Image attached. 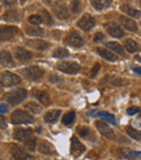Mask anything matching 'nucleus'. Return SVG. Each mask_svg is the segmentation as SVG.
I'll return each instance as SVG.
<instances>
[{
    "mask_svg": "<svg viewBox=\"0 0 141 160\" xmlns=\"http://www.w3.org/2000/svg\"><path fill=\"white\" fill-rule=\"evenodd\" d=\"M21 74L30 81H39L40 78H44L45 71L40 67L34 65V67H28L25 68V69H22Z\"/></svg>",
    "mask_w": 141,
    "mask_h": 160,
    "instance_id": "f257e3e1",
    "label": "nucleus"
},
{
    "mask_svg": "<svg viewBox=\"0 0 141 160\" xmlns=\"http://www.w3.org/2000/svg\"><path fill=\"white\" fill-rule=\"evenodd\" d=\"M26 96H27L26 89L19 88L10 92V93H7L4 95V100H7V102H9L10 105H19L26 98Z\"/></svg>",
    "mask_w": 141,
    "mask_h": 160,
    "instance_id": "f03ea898",
    "label": "nucleus"
},
{
    "mask_svg": "<svg viewBox=\"0 0 141 160\" xmlns=\"http://www.w3.org/2000/svg\"><path fill=\"white\" fill-rule=\"evenodd\" d=\"M11 122L13 124H27L34 122V118L28 112L17 109L11 114Z\"/></svg>",
    "mask_w": 141,
    "mask_h": 160,
    "instance_id": "7ed1b4c3",
    "label": "nucleus"
},
{
    "mask_svg": "<svg viewBox=\"0 0 141 160\" xmlns=\"http://www.w3.org/2000/svg\"><path fill=\"white\" fill-rule=\"evenodd\" d=\"M19 83H21V78L17 74L11 73L9 71H4L2 73H0V84L2 86L6 87H11L17 85Z\"/></svg>",
    "mask_w": 141,
    "mask_h": 160,
    "instance_id": "20e7f679",
    "label": "nucleus"
},
{
    "mask_svg": "<svg viewBox=\"0 0 141 160\" xmlns=\"http://www.w3.org/2000/svg\"><path fill=\"white\" fill-rule=\"evenodd\" d=\"M65 40L68 46L74 47V48H80V47H82L85 44L84 38L80 36L79 33L76 32V31H72V32L68 33Z\"/></svg>",
    "mask_w": 141,
    "mask_h": 160,
    "instance_id": "39448f33",
    "label": "nucleus"
},
{
    "mask_svg": "<svg viewBox=\"0 0 141 160\" xmlns=\"http://www.w3.org/2000/svg\"><path fill=\"white\" fill-rule=\"evenodd\" d=\"M19 33V28L13 25H3L0 26V39L1 40H11Z\"/></svg>",
    "mask_w": 141,
    "mask_h": 160,
    "instance_id": "423d86ee",
    "label": "nucleus"
},
{
    "mask_svg": "<svg viewBox=\"0 0 141 160\" xmlns=\"http://www.w3.org/2000/svg\"><path fill=\"white\" fill-rule=\"evenodd\" d=\"M58 70H60L63 73L74 74L79 71L80 65L75 61H63L58 64Z\"/></svg>",
    "mask_w": 141,
    "mask_h": 160,
    "instance_id": "0eeeda50",
    "label": "nucleus"
},
{
    "mask_svg": "<svg viewBox=\"0 0 141 160\" xmlns=\"http://www.w3.org/2000/svg\"><path fill=\"white\" fill-rule=\"evenodd\" d=\"M13 136L16 141L22 142V143H25L26 141H28L30 138H32L34 135H33V131L31 128H17L14 130L13 133Z\"/></svg>",
    "mask_w": 141,
    "mask_h": 160,
    "instance_id": "6e6552de",
    "label": "nucleus"
},
{
    "mask_svg": "<svg viewBox=\"0 0 141 160\" xmlns=\"http://www.w3.org/2000/svg\"><path fill=\"white\" fill-rule=\"evenodd\" d=\"M52 10L54 14L61 20H65L70 17V10L64 2H55L54 6H52Z\"/></svg>",
    "mask_w": 141,
    "mask_h": 160,
    "instance_id": "1a4fd4ad",
    "label": "nucleus"
},
{
    "mask_svg": "<svg viewBox=\"0 0 141 160\" xmlns=\"http://www.w3.org/2000/svg\"><path fill=\"white\" fill-rule=\"evenodd\" d=\"M95 125H96V128H97V130L100 132V134L103 135L104 137L110 138V139L114 138V135H115L114 134V131L112 130L106 122H103V121H96Z\"/></svg>",
    "mask_w": 141,
    "mask_h": 160,
    "instance_id": "9d476101",
    "label": "nucleus"
},
{
    "mask_svg": "<svg viewBox=\"0 0 141 160\" xmlns=\"http://www.w3.org/2000/svg\"><path fill=\"white\" fill-rule=\"evenodd\" d=\"M96 22H95V19H93L91 15L89 14H84L82 18H80V20L78 21L77 25L78 28H80V30L82 31H89L91 30V28L95 26Z\"/></svg>",
    "mask_w": 141,
    "mask_h": 160,
    "instance_id": "9b49d317",
    "label": "nucleus"
},
{
    "mask_svg": "<svg viewBox=\"0 0 141 160\" xmlns=\"http://www.w3.org/2000/svg\"><path fill=\"white\" fill-rule=\"evenodd\" d=\"M86 150L85 146L77 139V137L73 136L71 138V152L75 157H78Z\"/></svg>",
    "mask_w": 141,
    "mask_h": 160,
    "instance_id": "f8f14e48",
    "label": "nucleus"
},
{
    "mask_svg": "<svg viewBox=\"0 0 141 160\" xmlns=\"http://www.w3.org/2000/svg\"><path fill=\"white\" fill-rule=\"evenodd\" d=\"M106 30L107 31V33L111 36L115 38H120L124 36V31L120 28V25H117L114 22H109L106 24Z\"/></svg>",
    "mask_w": 141,
    "mask_h": 160,
    "instance_id": "ddd939ff",
    "label": "nucleus"
},
{
    "mask_svg": "<svg viewBox=\"0 0 141 160\" xmlns=\"http://www.w3.org/2000/svg\"><path fill=\"white\" fill-rule=\"evenodd\" d=\"M11 154L14 160H28L32 159V156L28 155L27 152H25L23 150V148H21L17 145H13L12 149H11Z\"/></svg>",
    "mask_w": 141,
    "mask_h": 160,
    "instance_id": "4468645a",
    "label": "nucleus"
},
{
    "mask_svg": "<svg viewBox=\"0 0 141 160\" xmlns=\"http://www.w3.org/2000/svg\"><path fill=\"white\" fill-rule=\"evenodd\" d=\"M118 20H120V24H122L126 30L131 31V32H135V33L138 31L137 23H136L133 19H129V18L125 17V15H120V17L118 18Z\"/></svg>",
    "mask_w": 141,
    "mask_h": 160,
    "instance_id": "2eb2a0df",
    "label": "nucleus"
},
{
    "mask_svg": "<svg viewBox=\"0 0 141 160\" xmlns=\"http://www.w3.org/2000/svg\"><path fill=\"white\" fill-rule=\"evenodd\" d=\"M14 55H15V57L17 58V60L21 62H27L28 60H31V58H32V53L28 50H26V49L21 48V47H15Z\"/></svg>",
    "mask_w": 141,
    "mask_h": 160,
    "instance_id": "dca6fc26",
    "label": "nucleus"
},
{
    "mask_svg": "<svg viewBox=\"0 0 141 160\" xmlns=\"http://www.w3.org/2000/svg\"><path fill=\"white\" fill-rule=\"evenodd\" d=\"M0 65H2V67H11V68L15 67V63L9 51L0 50Z\"/></svg>",
    "mask_w": 141,
    "mask_h": 160,
    "instance_id": "f3484780",
    "label": "nucleus"
},
{
    "mask_svg": "<svg viewBox=\"0 0 141 160\" xmlns=\"http://www.w3.org/2000/svg\"><path fill=\"white\" fill-rule=\"evenodd\" d=\"M26 45L31 48L36 49V50H46L49 47L48 42L41 39H30L26 42Z\"/></svg>",
    "mask_w": 141,
    "mask_h": 160,
    "instance_id": "a211bd4d",
    "label": "nucleus"
},
{
    "mask_svg": "<svg viewBox=\"0 0 141 160\" xmlns=\"http://www.w3.org/2000/svg\"><path fill=\"white\" fill-rule=\"evenodd\" d=\"M38 150H39L40 154L47 155V156H52V155L57 154V152H55V149L52 146V144L49 143V142H42L41 144H39V146H38Z\"/></svg>",
    "mask_w": 141,
    "mask_h": 160,
    "instance_id": "6ab92c4d",
    "label": "nucleus"
},
{
    "mask_svg": "<svg viewBox=\"0 0 141 160\" xmlns=\"http://www.w3.org/2000/svg\"><path fill=\"white\" fill-rule=\"evenodd\" d=\"M22 17H23L22 12L13 10V11H9V12L4 13V14L2 15V19L7 22H19L20 20L22 19Z\"/></svg>",
    "mask_w": 141,
    "mask_h": 160,
    "instance_id": "aec40b11",
    "label": "nucleus"
},
{
    "mask_svg": "<svg viewBox=\"0 0 141 160\" xmlns=\"http://www.w3.org/2000/svg\"><path fill=\"white\" fill-rule=\"evenodd\" d=\"M34 96L37 100H39L42 105L45 106H49L51 103V98L50 96L48 95V93L42 91H35L34 92Z\"/></svg>",
    "mask_w": 141,
    "mask_h": 160,
    "instance_id": "412c9836",
    "label": "nucleus"
},
{
    "mask_svg": "<svg viewBox=\"0 0 141 160\" xmlns=\"http://www.w3.org/2000/svg\"><path fill=\"white\" fill-rule=\"evenodd\" d=\"M97 52L100 57H102L103 59L107 60V61H116V60H117V57H116L113 52H111L110 50H107L106 48H98Z\"/></svg>",
    "mask_w": 141,
    "mask_h": 160,
    "instance_id": "4be33fe9",
    "label": "nucleus"
},
{
    "mask_svg": "<svg viewBox=\"0 0 141 160\" xmlns=\"http://www.w3.org/2000/svg\"><path fill=\"white\" fill-rule=\"evenodd\" d=\"M60 114H61V110H51V111H48L45 114L44 120L46 121L47 123H54V122H57Z\"/></svg>",
    "mask_w": 141,
    "mask_h": 160,
    "instance_id": "5701e85b",
    "label": "nucleus"
},
{
    "mask_svg": "<svg viewBox=\"0 0 141 160\" xmlns=\"http://www.w3.org/2000/svg\"><path fill=\"white\" fill-rule=\"evenodd\" d=\"M122 10L124 11V13H127L128 15L133 17L134 19H139L141 17V12L139 10H136V9L131 8L128 3H124L122 6Z\"/></svg>",
    "mask_w": 141,
    "mask_h": 160,
    "instance_id": "b1692460",
    "label": "nucleus"
},
{
    "mask_svg": "<svg viewBox=\"0 0 141 160\" xmlns=\"http://www.w3.org/2000/svg\"><path fill=\"white\" fill-rule=\"evenodd\" d=\"M124 46H125V48H126V50L129 51V52H131V53L137 52V51L140 49L139 44H138V42H136L135 40H133L131 38H128V39L125 40Z\"/></svg>",
    "mask_w": 141,
    "mask_h": 160,
    "instance_id": "393cba45",
    "label": "nucleus"
},
{
    "mask_svg": "<svg viewBox=\"0 0 141 160\" xmlns=\"http://www.w3.org/2000/svg\"><path fill=\"white\" fill-rule=\"evenodd\" d=\"M111 3L112 1H110V0H92L91 1V4L97 10H103L106 8H109L111 6Z\"/></svg>",
    "mask_w": 141,
    "mask_h": 160,
    "instance_id": "a878e982",
    "label": "nucleus"
},
{
    "mask_svg": "<svg viewBox=\"0 0 141 160\" xmlns=\"http://www.w3.org/2000/svg\"><path fill=\"white\" fill-rule=\"evenodd\" d=\"M106 48L111 49L112 51H114L115 53L118 55H124V48L122 47V45H120L116 42H110L106 44Z\"/></svg>",
    "mask_w": 141,
    "mask_h": 160,
    "instance_id": "bb28decb",
    "label": "nucleus"
},
{
    "mask_svg": "<svg viewBox=\"0 0 141 160\" xmlns=\"http://www.w3.org/2000/svg\"><path fill=\"white\" fill-rule=\"evenodd\" d=\"M126 133L127 135L131 137V138L136 139V141H141V131L136 130L133 127H127L126 128Z\"/></svg>",
    "mask_w": 141,
    "mask_h": 160,
    "instance_id": "cd10ccee",
    "label": "nucleus"
},
{
    "mask_svg": "<svg viewBox=\"0 0 141 160\" xmlns=\"http://www.w3.org/2000/svg\"><path fill=\"white\" fill-rule=\"evenodd\" d=\"M25 108L28 110L30 112H32V113L34 114H39L40 112H41V106H39L37 102H34V101H32V102H28L25 105Z\"/></svg>",
    "mask_w": 141,
    "mask_h": 160,
    "instance_id": "c85d7f7f",
    "label": "nucleus"
},
{
    "mask_svg": "<svg viewBox=\"0 0 141 160\" xmlns=\"http://www.w3.org/2000/svg\"><path fill=\"white\" fill-rule=\"evenodd\" d=\"M26 34L30 36H42L45 34V31L41 28L34 26V28H28L26 30Z\"/></svg>",
    "mask_w": 141,
    "mask_h": 160,
    "instance_id": "c756f323",
    "label": "nucleus"
},
{
    "mask_svg": "<svg viewBox=\"0 0 141 160\" xmlns=\"http://www.w3.org/2000/svg\"><path fill=\"white\" fill-rule=\"evenodd\" d=\"M68 55H70V52H68V49L62 48V47L57 48L54 51H53V57L58 58V59H61V58H66V57H68Z\"/></svg>",
    "mask_w": 141,
    "mask_h": 160,
    "instance_id": "7c9ffc66",
    "label": "nucleus"
},
{
    "mask_svg": "<svg viewBox=\"0 0 141 160\" xmlns=\"http://www.w3.org/2000/svg\"><path fill=\"white\" fill-rule=\"evenodd\" d=\"M40 13H41V19H42V22L44 23H46L47 25H51V24L53 23V20H52V17L50 15V13L48 12L47 10H45V9H41L40 10Z\"/></svg>",
    "mask_w": 141,
    "mask_h": 160,
    "instance_id": "2f4dec72",
    "label": "nucleus"
},
{
    "mask_svg": "<svg viewBox=\"0 0 141 160\" xmlns=\"http://www.w3.org/2000/svg\"><path fill=\"white\" fill-rule=\"evenodd\" d=\"M106 78L111 84L116 85V86H122V85L127 84V81L122 80V78H115V76H107Z\"/></svg>",
    "mask_w": 141,
    "mask_h": 160,
    "instance_id": "473e14b6",
    "label": "nucleus"
},
{
    "mask_svg": "<svg viewBox=\"0 0 141 160\" xmlns=\"http://www.w3.org/2000/svg\"><path fill=\"white\" fill-rule=\"evenodd\" d=\"M75 120V112H68L66 114H64L63 118H62V122L65 125H70L74 122Z\"/></svg>",
    "mask_w": 141,
    "mask_h": 160,
    "instance_id": "72a5a7b5",
    "label": "nucleus"
},
{
    "mask_svg": "<svg viewBox=\"0 0 141 160\" xmlns=\"http://www.w3.org/2000/svg\"><path fill=\"white\" fill-rule=\"evenodd\" d=\"M98 117H99V118L106 119L107 122L112 123V124H115V123H116L115 117H114L113 114H111V113H107V112H104V111L99 112V113H98Z\"/></svg>",
    "mask_w": 141,
    "mask_h": 160,
    "instance_id": "f704fd0d",
    "label": "nucleus"
},
{
    "mask_svg": "<svg viewBox=\"0 0 141 160\" xmlns=\"http://www.w3.org/2000/svg\"><path fill=\"white\" fill-rule=\"evenodd\" d=\"M131 150L129 149V148H118L117 150H116L115 154L117 155L118 157H120V158H127V157H130L131 155Z\"/></svg>",
    "mask_w": 141,
    "mask_h": 160,
    "instance_id": "c9c22d12",
    "label": "nucleus"
},
{
    "mask_svg": "<svg viewBox=\"0 0 141 160\" xmlns=\"http://www.w3.org/2000/svg\"><path fill=\"white\" fill-rule=\"evenodd\" d=\"M36 143H37V142H36V138L33 136L32 138H30L28 141H26L25 143H24V146H25L30 152H34L36 149Z\"/></svg>",
    "mask_w": 141,
    "mask_h": 160,
    "instance_id": "e433bc0d",
    "label": "nucleus"
},
{
    "mask_svg": "<svg viewBox=\"0 0 141 160\" xmlns=\"http://www.w3.org/2000/svg\"><path fill=\"white\" fill-rule=\"evenodd\" d=\"M71 8H72V11H73L74 13L80 12V10H82V2L80 1H72L71 2Z\"/></svg>",
    "mask_w": 141,
    "mask_h": 160,
    "instance_id": "4c0bfd02",
    "label": "nucleus"
},
{
    "mask_svg": "<svg viewBox=\"0 0 141 160\" xmlns=\"http://www.w3.org/2000/svg\"><path fill=\"white\" fill-rule=\"evenodd\" d=\"M30 23L35 24V25H39L40 23H42V19L40 15H32L30 17Z\"/></svg>",
    "mask_w": 141,
    "mask_h": 160,
    "instance_id": "58836bf2",
    "label": "nucleus"
},
{
    "mask_svg": "<svg viewBox=\"0 0 141 160\" xmlns=\"http://www.w3.org/2000/svg\"><path fill=\"white\" fill-rule=\"evenodd\" d=\"M139 111H140V108H138V107H130L127 109V113H128L129 116H134V114L138 113Z\"/></svg>",
    "mask_w": 141,
    "mask_h": 160,
    "instance_id": "ea45409f",
    "label": "nucleus"
},
{
    "mask_svg": "<svg viewBox=\"0 0 141 160\" xmlns=\"http://www.w3.org/2000/svg\"><path fill=\"white\" fill-rule=\"evenodd\" d=\"M99 70H100V64L99 63H96L95 64V67H93V69L91 70V78H95L96 75H97V73L99 72Z\"/></svg>",
    "mask_w": 141,
    "mask_h": 160,
    "instance_id": "a19ab883",
    "label": "nucleus"
},
{
    "mask_svg": "<svg viewBox=\"0 0 141 160\" xmlns=\"http://www.w3.org/2000/svg\"><path fill=\"white\" fill-rule=\"evenodd\" d=\"M88 133H89V128L87 127H82L79 130V135H80V136H82V137H85L86 135H88Z\"/></svg>",
    "mask_w": 141,
    "mask_h": 160,
    "instance_id": "79ce46f5",
    "label": "nucleus"
},
{
    "mask_svg": "<svg viewBox=\"0 0 141 160\" xmlns=\"http://www.w3.org/2000/svg\"><path fill=\"white\" fill-rule=\"evenodd\" d=\"M49 81H50L51 83H58V82H61L62 78H58V76L54 75V74H51L50 78H49Z\"/></svg>",
    "mask_w": 141,
    "mask_h": 160,
    "instance_id": "37998d69",
    "label": "nucleus"
},
{
    "mask_svg": "<svg viewBox=\"0 0 141 160\" xmlns=\"http://www.w3.org/2000/svg\"><path fill=\"white\" fill-rule=\"evenodd\" d=\"M6 128H7V121H6V119H4L2 116H0V131L4 130Z\"/></svg>",
    "mask_w": 141,
    "mask_h": 160,
    "instance_id": "c03bdc74",
    "label": "nucleus"
},
{
    "mask_svg": "<svg viewBox=\"0 0 141 160\" xmlns=\"http://www.w3.org/2000/svg\"><path fill=\"white\" fill-rule=\"evenodd\" d=\"M104 39V35L102 33H97L95 35V37H93V40H95L96 42H100V40Z\"/></svg>",
    "mask_w": 141,
    "mask_h": 160,
    "instance_id": "a18cd8bd",
    "label": "nucleus"
},
{
    "mask_svg": "<svg viewBox=\"0 0 141 160\" xmlns=\"http://www.w3.org/2000/svg\"><path fill=\"white\" fill-rule=\"evenodd\" d=\"M9 111V107L7 105H4V103H1L0 105V112L1 113H6V112Z\"/></svg>",
    "mask_w": 141,
    "mask_h": 160,
    "instance_id": "49530a36",
    "label": "nucleus"
},
{
    "mask_svg": "<svg viewBox=\"0 0 141 160\" xmlns=\"http://www.w3.org/2000/svg\"><path fill=\"white\" fill-rule=\"evenodd\" d=\"M3 3L6 4V6H12V4L15 3V1H3Z\"/></svg>",
    "mask_w": 141,
    "mask_h": 160,
    "instance_id": "de8ad7c7",
    "label": "nucleus"
},
{
    "mask_svg": "<svg viewBox=\"0 0 141 160\" xmlns=\"http://www.w3.org/2000/svg\"><path fill=\"white\" fill-rule=\"evenodd\" d=\"M134 72H136V73H139V74H141V68H136V69H134Z\"/></svg>",
    "mask_w": 141,
    "mask_h": 160,
    "instance_id": "09e8293b",
    "label": "nucleus"
},
{
    "mask_svg": "<svg viewBox=\"0 0 141 160\" xmlns=\"http://www.w3.org/2000/svg\"><path fill=\"white\" fill-rule=\"evenodd\" d=\"M1 92H2V85L0 84V94H1Z\"/></svg>",
    "mask_w": 141,
    "mask_h": 160,
    "instance_id": "8fccbe9b",
    "label": "nucleus"
},
{
    "mask_svg": "<svg viewBox=\"0 0 141 160\" xmlns=\"http://www.w3.org/2000/svg\"><path fill=\"white\" fill-rule=\"evenodd\" d=\"M0 11H1V7H0Z\"/></svg>",
    "mask_w": 141,
    "mask_h": 160,
    "instance_id": "3c124183",
    "label": "nucleus"
},
{
    "mask_svg": "<svg viewBox=\"0 0 141 160\" xmlns=\"http://www.w3.org/2000/svg\"><path fill=\"white\" fill-rule=\"evenodd\" d=\"M45 160H50V159H45Z\"/></svg>",
    "mask_w": 141,
    "mask_h": 160,
    "instance_id": "603ef678",
    "label": "nucleus"
},
{
    "mask_svg": "<svg viewBox=\"0 0 141 160\" xmlns=\"http://www.w3.org/2000/svg\"><path fill=\"white\" fill-rule=\"evenodd\" d=\"M140 6H141V1H140Z\"/></svg>",
    "mask_w": 141,
    "mask_h": 160,
    "instance_id": "864d4df0",
    "label": "nucleus"
},
{
    "mask_svg": "<svg viewBox=\"0 0 141 160\" xmlns=\"http://www.w3.org/2000/svg\"><path fill=\"white\" fill-rule=\"evenodd\" d=\"M140 24H141V23H140Z\"/></svg>",
    "mask_w": 141,
    "mask_h": 160,
    "instance_id": "5fc2aeb1",
    "label": "nucleus"
}]
</instances>
